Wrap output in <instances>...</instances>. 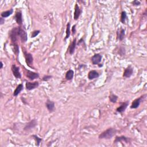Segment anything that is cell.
Wrapping results in <instances>:
<instances>
[{
  "mask_svg": "<svg viewBox=\"0 0 147 147\" xmlns=\"http://www.w3.org/2000/svg\"><path fill=\"white\" fill-rule=\"evenodd\" d=\"M117 130L113 128H109L99 136V139H110L116 134Z\"/></svg>",
  "mask_w": 147,
  "mask_h": 147,
  "instance_id": "obj_1",
  "label": "cell"
},
{
  "mask_svg": "<svg viewBox=\"0 0 147 147\" xmlns=\"http://www.w3.org/2000/svg\"><path fill=\"white\" fill-rule=\"evenodd\" d=\"M18 30H19V28L16 27V28H13L10 32V38L13 44L17 43V36H18Z\"/></svg>",
  "mask_w": 147,
  "mask_h": 147,
  "instance_id": "obj_2",
  "label": "cell"
},
{
  "mask_svg": "<svg viewBox=\"0 0 147 147\" xmlns=\"http://www.w3.org/2000/svg\"><path fill=\"white\" fill-rule=\"evenodd\" d=\"M18 36L20 37L22 42H26L27 41L28 37H27L26 32L20 27H19V30H18Z\"/></svg>",
  "mask_w": 147,
  "mask_h": 147,
  "instance_id": "obj_3",
  "label": "cell"
},
{
  "mask_svg": "<svg viewBox=\"0 0 147 147\" xmlns=\"http://www.w3.org/2000/svg\"><path fill=\"white\" fill-rule=\"evenodd\" d=\"M12 71L13 72V74L16 78L17 79H20L21 77V73L20 72V69L19 67H17L16 65L13 64L12 66Z\"/></svg>",
  "mask_w": 147,
  "mask_h": 147,
  "instance_id": "obj_4",
  "label": "cell"
},
{
  "mask_svg": "<svg viewBox=\"0 0 147 147\" xmlns=\"http://www.w3.org/2000/svg\"><path fill=\"white\" fill-rule=\"evenodd\" d=\"M26 76L31 81H33L34 79H37L39 77V74L29 71V70H26Z\"/></svg>",
  "mask_w": 147,
  "mask_h": 147,
  "instance_id": "obj_5",
  "label": "cell"
},
{
  "mask_svg": "<svg viewBox=\"0 0 147 147\" xmlns=\"http://www.w3.org/2000/svg\"><path fill=\"white\" fill-rule=\"evenodd\" d=\"M24 56L25 59L26 63L28 65H30L33 64V58L32 54L30 53H26V52H24Z\"/></svg>",
  "mask_w": 147,
  "mask_h": 147,
  "instance_id": "obj_6",
  "label": "cell"
},
{
  "mask_svg": "<svg viewBox=\"0 0 147 147\" xmlns=\"http://www.w3.org/2000/svg\"><path fill=\"white\" fill-rule=\"evenodd\" d=\"M101 60H102V56L100 54H95L91 58V62L94 65L98 64L99 63L101 62Z\"/></svg>",
  "mask_w": 147,
  "mask_h": 147,
  "instance_id": "obj_7",
  "label": "cell"
},
{
  "mask_svg": "<svg viewBox=\"0 0 147 147\" xmlns=\"http://www.w3.org/2000/svg\"><path fill=\"white\" fill-rule=\"evenodd\" d=\"M39 83L38 82H35L33 83L26 82V89L28 90H32L39 87Z\"/></svg>",
  "mask_w": 147,
  "mask_h": 147,
  "instance_id": "obj_8",
  "label": "cell"
},
{
  "mask_svg": "<svg viewBox=\"0 0 147 147\" xmlns=\"http://www.w3.org/2000/svg\"><path fill=\"white\" fill-rule=\"evenodd\" d=\"M82 13V10L79 8V6L77 4H76V5L75 6V12L74 13V19L75 20H77L79 17L80 15Z\"/></svg>",
  "mask_w": 147,
  "mask_h": 147,
  "instance_id": "obj_9",
  "label": "cell"
},
{
  "mask_svg": "<svg viewBox=\"0 0 147 147\" xmlns=\"http://www.w3.org/2000/svg\"><path fill=\"white\" fill-rule=\"evenodd\" d=\"M133 72V69L131 66H129L125 69L124 72L123 76L125 78H130L132 75Z\"/></svg>",
  "mask_w": 147,
  "mask_h": 147,
  "instance_id": "obj_10",
  "label": "cell"
},
{
  "mask_svg": "<svg viewBox=\"0 0 147 147\" xmlns=\"http://www.w3.org/2000/svg\"><path fill=\"white\" fill-rule=\"evenodd\" d=\"M36 125H37V122H36V119H33V120H32L31 121L29 122V123L26 124V125L24 128V130H30L31 129L35 128Z\"/></svg>",
  "mask_w": 147,
  "mask_h": 147,
  "instance_id": "obj_11",
  "label": "cell"
},
{
  "mask_svg": "<svg viewBox=\"0 0 147 147\" xmlns=\"http://www.w3.org/2000/svg\"><path fill=\"white\" fill-rule=\"evenodd\" d=\"M142 98H143V96H141L139 98L136 99L135 100L132 102V105H131L130 106V108L131 109H137L140 106Z\"/></svg>",
  "mask_w": 147,
  "mask_h": 147,
  "instance_id": "obj_12",
  "label": "cell"
},
{
  "mask_svg": "<svg viewBox=\"0 0 147 147\" xmlns=\"http://www.w3.org/2000/svg\"><path fill=\"white\" fill-rule=\"evenodd\" d=\"M46 105V107L47 108V109L49 110V112L51 113L54 112V109H55V103H54V102L48 99L47 101Z\"/></svg>",
  "mask_w": 147,
  "mask_h": 147,
  "instance_id": "obj_13",
  "label": "cell"
},
{
  "mask_svg": "<svg viewBox=\"0 0 147 147\" xmlns=\"http://www.w3.org/2000/svg\"><path fill=\"white\" fill-rule=\"evenodd\" d=\"M15 20L16 21L19 25H21L22 23V13L21 11H17L15 15Z\"/></svg>",
  "mask_w": 147,
  "mask_h": 147,
  "instance_id": "obj_14",
  "label": "cell"
},
{
  "mask_svg": "<svg viewBox=\"0 0 147 147\" xmlns=\"http://www.w3.org/2000/svg\"><path fill=\"white\" fill-rule=\"evenodd\" d=\"M99 74L98 72L97 71H95V70H92V71H90L89 72V74H88V78L90 80L94 79H96L99 77Z\"/></svg>",
  "mask_w": 147,
  "mask_h": 147,
  "instance_id": "obj_15",
  "label": "cell"
},
{
  "mask_svg": "<svg viewBox=\"0 0 147 147\" xmlns=\"http://www.w3.org/2000/svg\"><path fill=\"white\" fill-rule=\"evenodd\" d=\"M128 102H123L121 104V106H119V107L117 109V112L118 113H123L125 110H126V108L128 107Z\"/></svg>",
  "mask_w": 147,
  "mask_h": 147,
  "instance_id": "obj_16",
  "label": "cell"
},
{
  "mask_svg": "<svg viewBox=\"0 0 147 147\" xmlns=\"http://www.w3.org/2000/svg\"><path fill=\"white\" fill-rule=\"evenodd\" d=\"M76 39H74L73 41H72V42L71 44H70L69 47V52L70 54H71V55L74 54V51H75V48H76Z\"/></svg>",
  "mask_w": 147,
  "mask_h": 147,
  "instance_id": "obj_17",
  "label": "cell"
},
{
  "mask_svg": "<svg viewBox=\"0 0 147 147\" xmlns=\"http://www.w3.org/2000/svg\"><path fill=\"white\" fill-rule=\"evenodd\" d=\"M129 140L130 139L128 137H126L125 136H121V137H117L114 142V143H116V142L124 141L126 142V143H128V142L129 141Z\"/></svg>",
  "mask_w": 147,
  "mask_h": 147,
  "instance_id": "obj_18",
  "label": "cell"
},
{
  "mask_svg": "<svg viewBox=\"0 0 147 147\" xmlns=\"http://www.w3.org/2000/svg\"><path fill=\"white\" fill-rule=\"evenodd\" d=\"M22 89H23V85L22 84H20L17 86V87H16V89L15 90L14 92H13V96L15 97L19 95L20 92H21Z\"/></svg>",
  "mask_w": 147,
  "mask_h": 147,
  "instance_id": "obj_19",
  "label": "cell"
},
{
  "mask_svg": "<svg viewBox=\"0 0 147 147\" xmlns=\"http://www.w3.org/2000/svg\"><path fill=\"white\" fill-rule=\"evenodd\" d=\"M74 71H72V70H69V71L66 72V74H65V78H66V79L68 81L72 80L74 77Z\"/></svg>",
  "mask_w": 147,
  "mask_h": 147,
  "instance_id": "obj_20",
  "label": "cell"
},
{
  "mask_svg": "<svg viewBox=\"0 0 147 147\" xmlns=\"http://www.w3.org/2000/svg\"><path fill=\"white\" fill-rule=\"evenodd\" d=\"M124 36H125V30L124 29H121L119 32H117V37L118 40L122 41L124 39Z\"/></svg>",
  "mask_w": 147,
  "mask_h": 147,
  "instance_id": "obj_21",
  "label": "cell"
},
{
  "mask_svg": "<svg viewBox=\"0 0 147 147\" xmlns=\"http://www.w3.org/2000/svg\"><path fill=\"white\" fill-rule=\"evenodd\" d=\"M13 10L12 9H11L9 10H7V11H5V12H3L1 13V17L3 18H6V17H8L10 16L13 13Z\"/></svg>",
  "mask_w": 147,
  "mask_h": 147,
  "instance_id": "obj_22",
  "label": "cell"
},
{
  "mask_svg": "<svg viewBox=\"0 0 147 147\" xmlns=\"http://www.w3.org/2000/svg\"><path fill=\"white\" fill-rule=\"evenodd\" d=\"M109 99L111 102L116 103L117 101V99H118V97L116 96V95H114V94L111 93V94H110V96L109 97Z\"/></svg>",
  "mask_w": 147,
  "mask_h": 147,
  "instance_id": "obj_23",
  "label": "cell"
},
{
  "mask_svg": "<svg viewBox=\"0 0 147 147\" xmlns=\"http://www.w3.org/2000/svg\"><path fill=\"white\" fill-rule=\"evenodd\" d=\"M127 18V15H126V13L125 11H123V12L121 13V21L123 24L125 23V20Z\"/></svg>",
  "mask_w": 147,
  "mask_h": 147,
  "instance_id": "obj_24",
  "label": "cell"
},
{
  "mask_svg": "<svg viewBox=\"0 0 147 147\" xmlns=\"http://www.w3.org/2000/svg\"><path fill=\"white\" fill-rule=\"evenodd\" d=\"M70 36V23L68 22L66 26V36H65V40L67 39Z\"/></svg>",
  "mask_w": 147,
  "mask_h": 147,
  "instance_id": "obj_25",
  "label": "cell"
},
{
  "mask_svg": "<svg viewBox=\"0 0 147 147\" xmlns=\"http://www.w3.org/2000/svg\"><path fill=\"white\" fill-rule=\"evenodd\" d=\"M33 137H34V139H35L36 140V145H37V146H39L40 142L42 141V139H41V138H39L37 136H36V135H33Z\"/></svg>",
  "mask_w": 147,
  "mask_h": 147,
  "instance_id": "obj_26",
  "label": "cell"
},
{
  "mask_svg": "<svg viewBox=\"0 0 147 147\" xmlns=\"http://www.w3.org/2000/svg\"><path fill=\"white\" fill-rule=\"evenodd\" d=\"M40 32V31L39 30L35 31L32 32V35H31V37H32V38L35 37L36 36H37L38 35H39Z\"/></svg>",
  "mask_w": 147,
  "mask_h": 147,
  "instance_id": "obj_27",
  "label": "cell"
},
{
  "mask_svg": "<svg viewBox=\"0 0 147 147\" xmlns=\"http://www.w3.org/2000/svg\"><path fill=\"white\" fill-rule=\"evenodd\" d=\"M51 78H52V76H50V75H45L44 76H43V81H48L49 79H50Z\"/></svg>",
  "mask_w": 147,
  "mask_h": 147,
  "instance_id": "obj_28",
  "label": "cell"
},
{
  "mask_svg": "<svg viewBox=\"0 0 147 147\" xmlns=\"http://www.w3.org/2000/svg\"><path fill=\"white\" fill-rule=\"evenodd\" d=\"M72 32L73 35H75L76 33V25H74L72 26Z\"/></svg>",
  "mask_w": 147,
  "mask_h": 147,
  "instance_id": "obj_29",
  "label": "cell"
},
{
  "mask_svg": "<svg viewBox=\"0 0 147 147\" xmlns=\"http://www.w3.org/2000/svg\"><path fill=\"white\" fill-rule=\"evenodd\" d=\"M132 4L134 5H140V2L139 1H134L132 3Z\"/></svg>",
  "mask_w": 147,
  "mask_h": 147,
  "instance_id": "obj_30",
  "label": "cell"
},
{
  "mask_svg": "<svg viewBox=\"0 0 147 147\" xmlns=\"http://www.w3.org/2000/svg\"><path fill=\"white\" fill-rule=\"evenodd\" d=\"M4 22H5V19H3V17H1V19H0V24L3 25Z\"/></svg>",
  "mask_w": 147,
  "mask_h": 147,
  "instance_id": "obj_31",
  "label": "cell"
},
{
  "mask_svg": "<svg viewBox=\"0 0 147 147\" xmlns=\"http://www.w3.org/2000/svg\"><path fill=\"white\" fill-rule=\"evenodd\" d=\"M3 62H1V69H3Z\"/></svg>",
  "mask_w": 147,
  "mask_h": 147,
  "instance_id": "obj_32",
  "label": "cell"
}]
</instances>
